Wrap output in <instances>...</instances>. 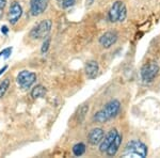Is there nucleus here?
<instances>
[{"mask_svg":"<svg viewBox=\"0 0 160 158\" xmlns=\"http://www.w3.org/2000/svg\"><path fill=\"white\" fill-rule=\"evenodd\" d=\"M120 109H121L120 102L117 99L111 100L108 104H106L105 107L102 110H99L98 112L95 113L94 121H96L97 123H105L108 120H110L111 118L117 115Z\"/></svg>","mask_w":160,"mask_h":158,"instance_id":"1","label":"nucleus"},{"mask_svg":"<svg viewBox=\"0 0 160 158\" xmlns=\"http://www.w3.org/2000/svg\"><path fill=\"white\" fill-rule=\"evenodd\" d=\"M123 157H133V158H144L148 156V146L139 140L129 141L125 146Z\"/></svg>","mask_w":160,"mask_h":158,"instance_id":"2","label":"nucleus"},{"mask_svg":"<svg viewBox=\"0 0 160 158\" xmlns=\"http://www.w3.org/2000/svg\"><path fill=\"white\" fill-rule=\"evenodd\" d=\"M126 16H127V11H126L125 4L122 1L114 2L108 13V18L111 23L124 22Z\"/></svg>","mask_w":160,"mask_h":158,"instance_id":"3","label":"nucleus"},{"mask_svg":"<svg viewBox=\"0 0 160 158\" xmlns=\"http://www.w3.org/2000/svg\"><path fill=\"white\" fill-rule=\"evenodd\" d=\"M51 29V20L44 19L38 26H35L30 32V37L34 40H40V38H45L49 34Z\"/></svg>","mask_w":160,"mask_h":158,"instance_id":"4","label":"nucleus"},{"mask_svg":"<svg viewBox=\"0 0 160 158\" xmlns=\"http://www.w3.org/2000/svg\"><path fill=\"white\" fill-rule=\"evenodd\" d=\"M159 73V66L157 63H148L144 65L141 69V77L142 80L146 84L152 82L155 79V77Z\"/></svg>","mask_w":160,"mask_h":158,"instance_id":"5","label":"nucleus"},{"mask_svg":"<svg viewBox=\"0 0 160 158\" xmlns=\"http://www.w3.org/2000/svg\"><path fill=\"white\" fill-rule=\"evenodd\" d=\"M37 80V75L30 71H22L17 75V84L20 85L22 89H29L31 85Z\"/></svg>","mask_w":160,"mask_h":158,"instance_id":"6","label":"nucleus"},{"mask_svg":"<svg viewBox=\"0 0 160 158\" xmlns=\"http://www.w3.org/2000/svg\"><path fill=\"white\" fill-rule=\"evenodd\" d=\"M22 15V8L17 1H14L11 3L9 10V22L11 25H15L19 20Z\"/></svg>","mask_w":160,"mask_h":158,"instance_id":"7","label":"nucleus"},{"mask_svg":"<svg viewBox=\"0 0 160 158\" xmlns=\"http://www.w3.org/2000/svg\"><path fill=\"white\" fill-rule=\"evenodd\" d=\"M48 0H31L30 12L33 16H38L47 9Z\"/></svg>","mask_w":160,"mask_h":158,"instance_id":"8","label":"nucleus"},{"mask_svg":"<svg viewBox=\"0 0 160 158\" xmlns=\"http://www.w3.org/2000/svg\"><path fill=\"white\" fill-rule=\"evenodd\" d=\"M118 41V34L113 31H108L105 34L102 35V38H99V43L102 47L109 48Z\"/></svg>","mask_w":160,"mask_h":158,"instance_id":"9","label":"nucleus"},{"mask_svg":"<svg viewBox=\"0 0 160 158\" xmlns=\"http://www.w3.org/2000/svg\"><path fill=\"white\" fill-rule=\"evenodd\" d=\"M118 130L117 129H111V130L108 133L107 136L105 137V139L102 140V142H100V145H99V151L102 153H105L107 151V149L110 146V144L113 142V140L115 139V137H117L118 135Z\"/></svg>","mask_w":160,"mask_h":158,"instance_id":"10","label":"nucleus"},{"mask_svg":"<svg viewBox=\"0 0 160 158\" xmlns=\"http://www.w3.org/2000/svg\"><path fill=\"white\" fill-rule=\"evenodd\" d=\"M105 133L102 128H94L90 131L89 134V142L92 145H96L102 142V140L104 139Z\"/></svg>","mask_w":160,"mask_h":158,"instance_id":"11","label":"nucleus"},{"mask_svg":"<svg viewBox=\"0 0 160 158\" xmlns=\"http://www.w3.org/2000/svg\"><path fill=\"white\" fill-rule=\"evenodd\" d=\"M84 71H86V74L89 78H91V79L95 78L97 73H98V71H99V66H98L97 61L92 60V61L87 62L86 67H84Z\"/></svg>","mask_w":160,"mask_h":158,"instance_id":"12","label":"nucleus"},{"mask_svg":"<svg viewBox=\"0 0 160 158\" xmlns=\"http://www.w3.org/2000/svg\"><path fill=\"white\" fill-rule=\"evenodd\" d=\"M121 142H122V136L118 134L117 137H115V139L113 140V142L110 144V146L108 147L107 151H106L105 153L108 155V156H114V155L118 153V149H120Z\"/></svg>","mask_w":160,"mask_h":158,"instance_id":"13","label":"nucleus"},{"mask_svg":"<svg viewBox=\"0 0 160 158\" xmlns=\"http://www.w3.org/2000/svg\"><path fill=\"white\" fill-rule=\"evenodd\" d=\"M45 94H46V89H45V87H43L42 84L35 85V87L32 89V91H31V96H32L33 98L43 97Z\"/></svg>","mask_w":160,"mask_h":158,"instance_id":"14","label":"nucleus"},{"mask_svg":"<svg viewBox=\"0 0 160 158\" xmlns=\"http://www.w3.org/2000/svg\"><path fill=\"white\" fill-rule=\"evenodd\" d=\"M88 111H89V106L88 105H83L79 108L78 112L76 113V119H77V122H78V123L83 121V119H84V116H86Z\"/></svg>","mask_w":160,"mask_h":158,"instance_id":"15","label":"nucleus"},{"mask_svg":"<svg viewBox=\"0 0 160 158\" xmlns=\"http://www.w3.org/2000/svg\"><path fill=\"white\" fill-rule=\"evenodd\" d=\"M86 152V145L83 143H77L73 146V153L75 156H81Z\"/></svg>","mask_w":160,"mask_h":158,"instance_id":"16","label":"nucleus"},{"mask_svg":"<svg viewBox=\"0 0 160 158\" xmlns=\"http://www.w3.org/2000/svg\"><path fill=\"white\" fill-rule=\"evenodd\" d=\"M9 87H10V80L8 78L2 80V82L0 84V98H2L4 96V94H6V92L8 91Z\"/></svg>","mask_w":160,"mask_h":158,"instance_id":"17","label":"nucleus"},{"mask_svg":"<svg viewBox=\"0 0 160 158\" xmlns=\"http://www.w3.org/2000/svg\"><path fill=\"white\" fill-rule=\"evenodd\" d=\"M75 2H76V0H62L60 2V6L63 8V9H66V8L74 6Z\"/></svg>","mask_w":160,"mask_h":158,"instance_id":"18","label":"nucleus"},{"mask_svg":"<svg viewBox=\"0 0 160 158\" xmlns=\"http://www.w3.org/2000/svg\"><path fill=\"white\" fill-rule=\"evenodd\" d=\"M49 45H50V38H47L45 41H44V43H43V46H42V54H45V53H47V50H48V48H49Z\"/></svg>","mask_w":160,"mask_h":158,"instance_id":"19","label":"nucleus"},{"mask_svg":"<svg viewBox=\"0 0 160 158\" xmlns=\"http://www.w3.org/2000/svg\"><path fill=\"white\" fill-rule=\"evenodd\" d=\"M7 0H0V18H1L2 14H3V10L6 8Z\"/></svg>","mask_w":160,"mask_h":158,"instance_id":"20","label":"nucleus"},{"mask_svg":"<svg viewBox=\"0 0 160 158\" xmlns=\"http://www.w3.org/2000/svg\"><path fill=\"white\" fill-rule=\"evenodd\" d=\"M1 32L3 33V34H7V33L9 32V29H8L7 26H3V27L1 28Z\"/></svg>","mask_w":160,"mask_h":158,"instance_id":"21","label":"nucleus"},{"mask_svg":"<svg viewBox=\"0 0 160 158\" xmlns=\"http://www.w3.org/2000/svg\"><path fill=\"white\" fill-rule=\"evenodd\" d=\"M8 69V66H7V65H6V66H3V67H2V69H0V75H1L2 73H3V72H4V71H6V69Z\"/></svg>","mask_w":160,"mask_h":158,"instance_id":"22","label":"nucleus"},{"mask_svg":"<svg viewBox=\"0 0 160 158\" xmlns=\"http://www.w3.org/2000/svg\"><path fill=\"white\" fill-rule=\"evenodd\" d=\"M93 2H94V0H87V3L89 4V6H90V4H92Z\"/></svg>","mask_w":160,"mask_h":158,"instance_id":"23","label":"nucleus"},{"mask_svg":"<svg viewBox=\"0 0 160 158\" xmlns=\"http://www.w3.org/2000/svg\"><path fill=\"white\" fill-rule=\"evenodd\" d=\"M57 1H58V2H61V1H62V0H57Z\"/></svg>","mask_w":160,"mask_h":158,"instance_id":"24","label":"nucleus"}]
</instances>
